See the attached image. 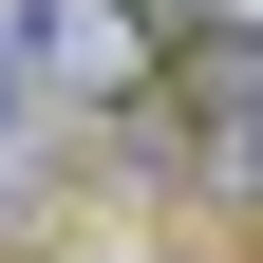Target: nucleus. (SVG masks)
Wrapping results in <instances>:
<instances>
[{"label":"nucleus","instance_id":"obj_2","mask_svg":"<svg viewBox=\"0 0 263 263\" xmlns=\"http://www.w3.org/2000/svg\"><path fill=\"white\" fill-rule=\"evenodd\" d=\"M57 57V94H94V113H151V76H170V0H19Z\"/></svg>","mask_w":263,"mask_h":263},{"label":"nucleus","instance_id":"obj_3","mask_svg":"<svg viewBox=\"0 0 263 263\" xmlns=\"http://www.w3.org/2000/svg\"><path fill=\"white\" fill-rule=\"evenodd\" d=\"M38 151H57V57H38V19L0 0V188L38 170Z\"/></svg>","mask_w":263,"mask_h":263},{"label":"nucleus","instance_id":"obj_1","mask_svg":"<svg viewBox=\"0 0 263 263\" xmlns=\"http://www.w3.org/2000/svg\"><path fill=\"white\" fill-rule=\"evenodd\" d=\"M151 132H170V170L207 207H263V19H170Z\"/></svg>","mask_w":263,"mask_h":263}]
</instances>
